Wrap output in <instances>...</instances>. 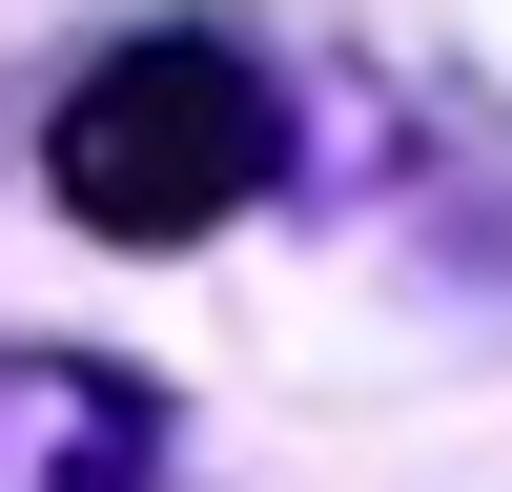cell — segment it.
<instances>
[{"mask_svg": "<svg viewBox=\"0 0 512 492\" xmlns=\"http://www.w3.org/2000/svg\"><path fill=\"white\" fill-rule=\"evenodd\" d=\"M267 164H287V103H267V62L205 41V21L103 41V62L41 103V185L103 246H205L226 205H267Z\"/></svg>", "mask_w": 512, "mask_h": 492, "instance_id": "cell-1", "label": "cell"}, {"mask_svg": "<svg viewBox=\"0 0 512 492\" xmlns=\"http://www.w3.org/2000/svg\"><path fill=\"white\" fill-rule=\"evenodd\" d=\"M0 492H164V390L103 349H0Z\"/></svg>", "mask_w": 512, "mask_h": 492, "instance_id": "cell-2", "label": "cell"}]
</instances>
